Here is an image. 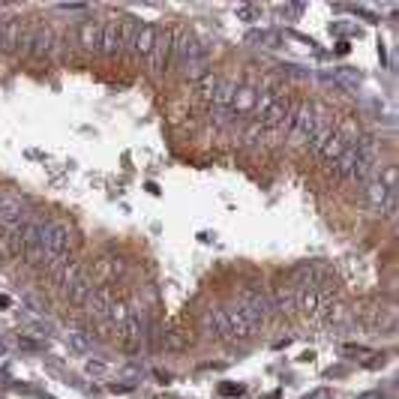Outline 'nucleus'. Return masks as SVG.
<instances>
[{"mask_svg":"<svg viewBox=\"0 0 399 399\" xmlns=\"http://www.w3.org/2000/svg\"><path fill=\"white\" fill-rule=\"evenodd\" d=\"M174 54H177V69L183 73V78H198V75L207 73V57H211V48H207L193 31L183 33L181 45L174 48Z\"/></svg>","mask_w":399,"mask_h":399,"instance_id":"f257e3e1","label":"nucleus"},{"mask_svg":"<svg viewBox=\"0 0 399 399\" xmlns=\"http://www.w3.org/2000/svg\"><path fill=\"white\" fill-rule=\"evenodd\" d=\"M327 121H331V114H327L322 105H309V103L297 105L292 129H288V142H292V147H306L313 142V135L318 133V126H324Z\"/></svg>","mask_w":399,"mask_h":399,"instance_id":"f03ea898","label":"nucleus"},{"mask_svg":"<svg viewBox=\"0 0 399 399\" xmlns=\"http://www.w3.org/2000/svg\"><path fill=\"white\" fill-rule=\"evenodd\" d=\"M73 249V228L63 219H48L43 228V253H45V267H54L63 262L66 253Z\"/></svg>","mask_w":399,"mask_h":399,"instance_id":"7ed1b4c3","label":"nucleus"},{"mask_svg":"<svg viewBox=\"0 0 399 399\" xmlns=\"http://www.w3.org/2000/svg\"><path fill=\"white\" fill-rule=\"evenodd\" d=\"M354 142H357V126H354L352 117H345L342 123H333V133L327 135L324 144L315 151V159H318L322 165H333L336 159L342 156Z\"/></svg>","mask_w":399,"mask_h":399,"instance_id":"20e7f679","label":"nucleus"},{"mask_svg":"<svg viewBox=\"0 0 399 399\" xmlns=\"http://www.w3.org/2000/svg\"><path fill=\"white\" fill-rule=\"evenodd\" d=\"M234 306L241 309V313L249 318V322H255L258 327H262L267 318H273V309H271V297H267L258 285H246L237 292L234 297Z\"/></svg>","mask_w":399,"mask_h":399,"instance_id":"39448f33","label":"nucleus"},{"mask_svg":"<svg viewBox=\"0 0 399 399\" xmlns=\"http://www.w3.org/2000/svg\"><path fill=\"white\" fill-rule=\"evenodd\" d=\"M43 228H45V219L33 216V213H31V219H27V225L22 228V255H24L27 267H33V271H43V267H45Z\"/></svg>","mask_w":399,"mask_h":399,"instance_id":"423d86ee","label":"nucleus"},{"mask_svg":"<svg viewBox=\"0 0 399 399\" xmlns=\"http://www.w3.org/2000/svg\"><path fill=\"white\" fill-rule=\"evenodd\" d=\"M31 36H33V27L18 22V18L0 22V45H3V52H27Z\"/></svg>","mask_w":399,"mask_h":399,"instance_id":"0eeeda50","label":"nucleus"},{"mask_svg":"<svg viewBox=\"0 0 399 399\" xmlns=\"http://www.w3.org/2000/svg\"><path fill=\"white\" fill-rule=\"evenodd\" d=\"M172 54H174V27H163V31L156 33V43H153V52L147 57V69H151L153 75H165L168 63H172Z\"/></svg>","mask_w":399,"mask_h":399,"instance_id":"6e6552de","label":"nucleus"},{"mask_svg":"<svg viewBox=\"0 0 399 399\" xmlns=\"http://www.w3.org/2000/svg\"><path fill=\"white\" fill-rule=\"evenodd\" d=\"M126 22L129 15L123 18H108L103 24V36H99V52L105 57H117L126 48Z\"/></svg>","mask_w":399,"mask_h":399,"instance_id":"1a4fd4ad","label":"nucleus"},{"mask_svg":"<svg viewBox=\"0 0 399 399\" xmlns=\"http://www.w3.org/2000/svg\"><path fill=\"white\" fill-rule=\"evenodd\" d=\"M294 114H297V103H292L288 96H279L276 103L267 108V114L262 117V126H264V129H273V133H285V135H288Z\"/></svg>","mask_w":399,"mask_h":399,"instance_id":"9d476101","label":"nucleus"},{"mask_svg":"<svg viewBox=\"0 0 399 399\" xmlns=\"http://www.w3.org/2000/svg\"><path fill=\"white\" fill-rule=\"evenodd\" d=\"M225 324H228V336L232 339H253L255 333H258V324L255 322H249V318L237 309L234 303H228L225 309Z\"/></svg>","mask_w":399,"mask_h":399,"instance_id":"9b49d317","label":"nucleus"},{"mask_svg":"<svg viewBox=\"0 0 399 399\" xmlns=\"http://www.w3.org/2000/svg\"><path fill=\"white\" fill-rule=\"evenodd\" d=\"M57 48V31L52 24H36L33 27V36H31V45H27V54L31 57H48Z\"/></svg>","mask_w":399,"mask_h":399,"instance_id":"f8f14e48","label":"nucleus"},{"mask_svg":"<svg viewBox=\"0 0 399 399\" xmlns=\"http://www.w3.org/2000/svg\"><path fill=\"white\" fill-rule=\"evenodd\" d=\"M156 33L159 27L151 24V22H138V31L133 36V45H129V54L138 57V61H147L153 52V43H156Z\"/></svg>","mask_w":399,"mask_h":399,"instance_id":"ddd939ff","label":"nucleus"},{"mask_svg":"<svg viewBox=\"0 0 399 399\" xmlns=\"http://www.w3.org/2000/svg\"><path fill=\"white\" fill-rule=\"evenodd\" d=\"M27 213H31V202H27L24 193H15V189L0 193V219H18Z\"/></svg>","mask_w":399,"mask_h":399,"instance_id":"4468645a","label":"nucleus"},{"mask_svg":"<svg viewBox=\"0 0 399 399\" xmlns=\"http://www.w3.org/2000/svg\"><path fill=\"white\" fill-rule=\"evenodd\" d=\"M144 333H147V327H144V313L142 309H133L126 318V327H123V342L129 352H138V348L144 345Z\"/></svg>","mask_w":399,"mask_h":399,"instance_id":"2eb2a0df","label":"nucleus"},{"mask_svg":"<svg viewBox=\"0 0 399 399\" xmlns=\"http://www.w3.org/2000/svg\"><path fill=\"white\" fill-rule=\"evenodd\" d=\"M294 313L303 318H315L322 313V294L318 288H294Z\"/></svg>","mask_w":399,"mask_h":399,"instance_id":"dca6fc26","label":"nucleus"},{"mask_svg":"<svg viewBox=\"0 0 399 399\" xmlns=\"http://www.w3.org/2000/svg\"><path fill=\"white\" fill-rule=\"evenodd\" d=\"M202 331H204L207 339H232L228 336V324H225L223 309H204L202 313Z\"/></svg>","mask_w":399,"mask_h":399,"instance_id":"f3484780","label":"nucleus"},{"mask_svg":"<svg viewBox=\"0 0 399 399\" xmlns=\"http://www.w3.org/2000/svg\"><path fill=\"white\" fill-rule=\"evenodd\" d=\"M112 303L114 301H112V292H108V288H93L91 297L84 301V309H87V315H91L93 322H105Z\"/></svg>","mask_w":399,"mask_h":399,"instance_id":"a211bd4d","label":"nucleus"},{"mask_svg":"<svg viewBox=\"0 0 399 399\" xmlns=\"http://www.w3.org/2000/svg\"><path fill=\"white\" fill-rule=\"evenodd\" d=\"M78 273H82V264H78L75 258H63V262L54 264V285H57V292H61L63 297L69 292V285L75 283Z\"/></svg>","mask_w":399,"mask_h":399,"instance_id":"6ab92c4d","label":"nucleus"},{"mask_svg":"<svg viewBox=\"0 0 399 399\" xmlns=\"http://www.w3.org/2000/svg\"><path fill=\"white\" fill-rule=\"evenodd\" d=\"M271 297V309H273V315H292L294 313V285L292 283H279L273 288V294H267Z\"/></svg>","mask_w":399,"mask_h":399,"instance_id":"aec40b11","label":"nucleus"},{"mask_svg":"<svg viewBox=\"0 0 399 399\" xmlns=\"http://www.w3.org/2000/svg\"><path fill=\"white\" fill-rule=\"evenodd\" d=\"M322 315H324V324L331 327V331H342V327H348L354 322V313L345 303H327L322 309Z\"/></svg>","mask_w":399,"mask_h":399,"instance_id":"412c9836","label":"nucleus"},{"mask_svg":"<svg viewBox=\"0 0 399 399\" xmlns=\"http://www.w3.org/2000/svg\"><path fill=\"white\" fill-rule=\"evenodd\" d=\"M99 36H103V24L99 22H82L78 24V48H82V52H99Z\"/></svg>","mask_w":399,"mask_h":399,"instance_id":"4be33fe9","label":"nucleus"},{"mask_svg":"<svg viewBox=\"0 0 399 399\" xmlns=\"http://www.w3.org/2000/svg\"><path fill=\"white\" fill-rule=\"evenodd\" d=\"M387 195H391V193H387V189L382 186V181H378V177H375L372 183H366V189H363V204H366V211L378 216L382 204L387 202Z\"/></svg>","mask_w":399,"mask_h":399,"instance_id":"5701e85b","label":"nucleus"},{"mask_svg":"<svg viewBox=\"0 0 399 399\" xmlns=\"http://www.w3.org/2000/svg\"><path fill=\"white\" fill-rule=\"evenodd\" d=\"M366 327H372V331H382V327H391L393 324V313L391 309H382V306H366V313L357 315Z\"/></svg>","mask_w":399,"mask_h":399,"instance_id":"b1692460","label":"nucleus"},{"mask_svg":"<svg viewBox=\"0 0 399 399\" xmlns=\"http://www.w3.org/2000/svg\"><path fill=\"white\" fill-rule=\"evenodd\" d=\"M91 292H93V288H91V276H87V273L82 271V273L75 276V283L69 285L66 301L73 303V306H84V301H87V297H91Z\"/></svg>","mask_w":399,"mask_h":399,"instance_id":"393cba45","label":"nucleus"},{"mask_svg":"<svg viewBox=\"0 0 399 399\" xmlns=\"http://www.w3.org/2000/svg\"><path fill=\"white\" fill-rule=\"evenodd\" d=\"M327 82L331 84H336V87H342V91H348V93H354L357 87H361V73L357 69H348V66H342V69H336L333 75H327Z\"/></svg>","mask_w":399,"mask_h":399,"instance_id":"a878e982","label":"nucleus"},{"mask_svg":"<svg viewBox=\"0 0 399 399\" xmlns=\"http://www.w3.org/2000/svg\"><path fill=\"white\" fill-rule=\"evenodd\" d=\"M237 87H241V84H237L234 78H223V82H219V87H216V93H213L211 103L219 108V112H225V108H232Z\"/></svg>","mask_w":399,"mask_h":399,"instance_id":"bb28decb","label":"nucleus"},{"mask_svg":"<svg viewBox=\"0 0 399 399\" xmlns=\"http://www.w3.org/2000/svg\"><path fill=\"white\" fill-rule=\"evenodd\" d=\"M219 82H223V75L213 73V69H207L204 75H198V78H195V93H198V99L211 103L213 93H216V87H219Z\"/></svg>","mask_w":399,"mask_h":399,"instance_id":"cd10ccee","label":"nucleus"},{"mask_svg":"<svg viewBox=\"0 0 399 399\" xmlns=\"http://www.w3.org/2000/svg\"><path fill=\"white\" fill-rule=\"evenodd\" d=\"M354 163H357V147L352 144L348 151L336 159V163L331 165V174L336 177V181H345V177H352V172H354Z\"/></svg>","mask_w":399,"mask_h":399,"instance_id":"c85d7f7f","label":"nucleus"},{"mask_svg":"<svg viewBox=\"0 0 399 399\" xmlns=\"http://www.w3.org/2000/svg\"><path fill=\"white\" fill-rule=\"evenodd\" d=\"M255 87H237V93H234V103H232V112L234 114H246V112H253L255 108Z\"/></svg>","mask_w":399,"mask_h":399,"instance_id":"c756f323","label":"nucleus"},{"mask_svg":"<svg viewBox=\"0 0 399 399\" xmlns=\"http://www.w3.org/2000/svg\"><path fill=\"white\" fill-rule=\"evenodd\" d=\"M63 339H66V348L69 352H75V354H91V348H93L91 336L82 333V331H69Z\"/></svg>","mask_w":399,"mask_h":399,"instance_id":"7c9ffc66","label":"nucleus"},{"mask_svg":"<svg viewBox=\"0 0 399 399\" xmlns=\"http://www.w3.org/2000/svg\"><path fill=\"white\" fill-rule=\"evenodd\" d=\"M126 318H129V306H126L123 301H114L112 309H108V324L114 327V333H123Z\"/></svg>","mask_w":399,"mask_h":399,"instance_id":"2f4dec72","label":"nucleus"},{"mask_svg":"<svg viewBox=\"0 0 399 399\" xmlns=\"http://www.w3.org/2000/svg\"><path fill=\"white\" fill-rule=\"evenodd\" d=\"M246 39H249L253 45H258V48H276V45H279V36H276V33H267V31H253Z\"/></svg>","mask_w":399,"mask_h":399,"instance_id":"473e14b6","label":"nucleus"},{"mask_svg":"<svg viewBox=\"0 0 399 399\" xmlns=\"http://www.w3.org/2000/svg\"><path fill=\"white\" fill-rule=\"evenodd\" d=\"M163 345L168 348V352H186L189 339H186L181 331H168V333H165V339H163Z\"/></svg>","mask_w":399,"mask_h":399,"instance_id":"72a5a7b5","label":"nucleus"},{"mask_svg":"<svg viewBox=\"0 0 399 399\" xmlns=\"http://www.w3.org/2000/svg\"><path fill=\"white\" fill-rule=\"evenodd\" d=\"M279 96H283V93H279V91H264L262 96L255 99V108H253V112H255L258 117H264V114H267V108H271V105L276 103Z\"/></svg>","mask_w":399,"mask_h":399,"instance_id":"f704fd0d","label":"nucleus"},{"mask_svg":"<svg viewBox=\"0 0 399 399\" xmlns=\"http://www.w3.org/2000/svg\"><path fill=\"white\" fill-rule=\"evenodd\" d=\"M22 303H24L27 309H31V313H33L36 318H43V315H45V303L39 301L36 294H31V292H24V294H22Z\"/></svg>","mask_w":399,"mask_h":399,"instance_id":"c9c22d12","label":"nucleus"},{"mask_svg":"<svg viewBox=\"0 0 399 399\" xmlns=\"http://www.w3.org/2000/svg\"><path fill=\"white\" fill-rule=\"evenodd\" d=\"M339 354H342V357H366L369 348L357 345V342H342V345H339Z\"/></svg>","mask_w":399,"mask_h":399,"instance_id":"e433bc0d","label":"nucleus"},{"mask_svg":"<svg viewBox=\"0 0 399 399\" xmlns=\"http://www.w3.org/2000/svg\"><path fill=\"white\" fill-rule=\"evenodd\" d=\"M301 399H333V393L327 391V387H315V391H309V393H303Z\"/></svg>","mask_w":399,"mask_h":399,"instance_id":"4c0bfd02","label":"nucleus"},{"mask_svg":"<svg viewBox=\"0 0 399 399\" xmlns=\"http://www.w3.org/2000/svg\"><path fill=\"white\" fill-rule=\"evenodd\" d=\"M237 15H241V18H255L258 9H253V6H241V9H237Z\"/></svg>","mask_w":399,"mask_h":399,"instance_id":"58836bf2","label":"nucleus"},{"mask_svg":"<svg viewBox=\"0 0 399 399\" xmlns=\"http://www.w3.org/2000/svg\"><path fill=\"white\" fill-rule=\"evenodd\" d=\"M354 399H384V393H382V391H366V393L354 396Z\"/></svg>","mask_w":399,"mask_h":399,"instance_id":"ea45409f","label":"nucleus"},{"mask_svg":"<svg viewBox=\"0 0 399 399\" xmlns=\"http://www.w3.org/2000/svg\"><path fill=\"white\" fill-rule=\"evenodd\" d=\"M18 342H22V348H31V352H33V348H39L36 342H31V339H27V336H22V339H18Z\"/></svg>","mask_w":399,"mask_h":399,"instance_id":"a19ab883","label":"nucleus"},{"mask_svg":"<svg viewBox=\"0 0 399 399\" xmlns=\"http://www.w3.org/2000/svg\"><path fill=\"white\" fill-rule=\"evenodd\" d=\"M112 391H117V393H126V391H133V384H112Z\"/></svg>","mask_w":399,"mask_h":399,"instance_id":"79ce46f5","label":"nucleus"},{"mask_svg":"<svg viewBox=\"0 0 399 399\" xmlns=\"http://www.w3.org/2000/svg\"><path fill=\"white\" fill-rule=\"evenodd\" d=\"M6 354V342H3V339H0V357H3Z\"/></svg>","mask_w":399,"mask_h":399,"instance_id":"37998d69","label":"nucleus"},{"mask_svg":"<svg viewBox=\"0 0 399 399\" xmlns=\"http://www.w3.org/2000/svg\"><path fill=\"white\" fill-rule=\"evenodd\" d=\"M0 48H3V45H0Z\"/></svg>","mask_w":399,"mask_h":399,"instance_id":"c03bdc74","label":"nucleus"}]
</instances>
